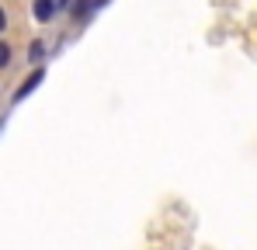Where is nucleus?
Returning a JSON list of instances; mask_svg holds the SVG:
<instances>
[{"mask_svg": "<svg viewBox=\"0 0 257 250\" xmlns=\"http://www.w3.org/2000/svg\"><path fill=\"white\" fill-rule=\"evenodd\" d=\"M108 4H111V0H73L66 14H70L73 25H84V21H90V18H94L101 7H108Z\"/></svg>", "mask_w": 257, "mask_h": 250, "instance_id": "f257e3e1", "label": "nucleus"}, {"mask_svg": "<svg viewBox=\"0 0 257 250\" xmlns=\"http://www.w3.org/2000/svg\"><path fill=\"white\" fill-rule=\"evenodd\" d=\"M28 63H32V66H42V63H45V42L42 39L28 42Z\"/></svg>", "mask_w": 257, "mask_h": 250, "instance_id": "20e7f679", "label": "nucleus"}, {"mask_svg": "<svg viewBox=\"0 0 257 250\" xmlns=\"http://www.w3.org/2000/svg\"><path fill=\"white\" fill-rule=\"evenodd\" d=\"M11 63H14V49H11V45H7V42L0 39V70H7V66H11Z\"/></svg>", "mask_w": 257, "mask_h": 250, "instance_id": "39448f33", "label": "nucleus"}, {"mask_svg": "<svg viewBox=\"0 0 257 250\" xmlns=\"http://www.w3.org/2000/svg\"><path fill=\"white\" fill-rule=\"evenodd\" d=\"M7 25H11V18H7V11H4V4H0V35L7 32Z\"/></svg>", "mask_w": 257, "mask_h": 250, "instance_id": "423d86ee", "label": "nucleus"}, {"mask_svg": "<svg viewBox=\"0 0 257 250\" xmlns=\"http://www.w3.org/2000/svg\"><path fill=\"white\" fill-rule=\"evenodd\" d=\"M32 14H35L39 25H49L59 14V0H32Z\"/></svg>", "mask_w": 257, "mask_h": 250, "instance_id": "7ed1b4c3", "label": "nucleus"}, {"mask_svg": "<svg viewBox=\"0 0 257 250\" xmlns=\"http://www.w3.org/2000/svg\"><path fill=\"white\" fill-rule=\"evenodd\" d=\"M70 4H73V0H59V11H70Z\"/></svg>", "mask_w": 257, "mask_h": 250, "instance_id": "0eeeda50", "label": "nucleus"}, {"mask_svg": "<svg viewBox=\"0 0 257 250\" xmlns=\"http://www.w3.org/2000/svg\"><path fill=\"white\" fill-rule=\"evenodd\" d=\"M42 80H45V66H35V70H32V77H25V83L11 94V101H14V104H21V101H25V97H28V94H32Z\"/></svg>", "mask_w": 257, "mask_h": 250, "instance_id": "f03ea898", "label": "nucleus"}]
</instances>
